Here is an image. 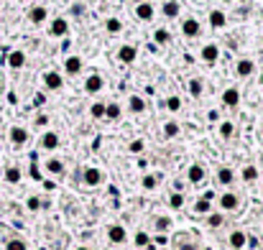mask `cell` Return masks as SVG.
Masks as SVG:
<instances>
[{
  "label": "cell",
  "instance_id": "cell-1",
  "mask_svg": "<svg viewBox=\"0 0 263 250\" xmlns=\"http://www.w3.org/2000/svg\"><path fill=\"white\" fill-rule=\"evenodd\" d=\"M238 207H240V197H238L235 192L220 194V210H223V212H235Z\"/></svg>",
  "mask_w": 263,
  "mask_h": 250
},
{
  "label": "cell",
  "instance_id": "cell-2",
  "mask_svg": "<svg viewBox=\"0 0 263 250\" xmlns=\"http://www.w3.org/2000/svg\"><path fill=\"white\" fill-rule=\"evenodd\" d=\"M108 240H110L113 245H123V243L128 240L125 227H123V225H110V227H108Z\"/></svg>",
  "mask_w": 263,
  "mask_h": 250
},
{
  "label": "cell",
  "instance_id": "cell-3",
  "mask_svg": "<svg viewBox=\"0 0 263 250\" xmlns=\"http://www.w3.org/2000/svg\"><path fill=\"white\" fill-rule=\"evenodd\" d=\"M102 87H105V79H102V77L97 74V71L84 79V92H87V95H97V92L102 90Z\"/></svg>",
  "mask_w": 263,
  "mask_h": 250
},
{
  "label": "cell",
  "instance_id": "cell-4",
  "mask_svg": "<svg viewBox=\"0 0 263 250\" xmlns=\"http://www.w3.org/2000/svg\"><path fill=\"white\" fill-rule=\"evenodd\" d=\"M43 84H46V90H62L64 87V77L59 74V71H46V74H43Z\"/></svg>",
  "mask_w": 263,
  "mask_h": 250
},
{
  "label": "cell",
  "instance_id": "cell-5",
  "mask_svg": "<svg viewBox=\"0 0 263 250\" xmlns=\"http://www.w3.org/2000/svg\"><path fill=\"white\" fill-rule=\"evenodd\" d=\"M182 34H184L187 38H197V36L202 34L199 21H197V18H187V21L182 23Z\"/></svg>",
  "mask_w": 263,
  "mask_h": 250
},
{
  "label": "cell",
  "instance_id": "cell-6",
  "mask_svg": "<svg viewBox=\"0 0 263 250\" xmlns=\"http://www.w3.org/2000/svg\"><path fill=\"white\" fill-rule=\"evenodd\" d=\"M227 243H230L232 250H243V248L248 245V235H245L243 230H232L230 238H227Z\"/></svg>",
  "mask_w": 263,
  "mask_h": 250
},
{
  "label": "cell",
  "instance_id": "cell-7",
  "mask_svg": "<svg viewBox=\"0 0 263 250\" xmlns=\"http://www.w3.org/2000/svg\"><path fill=\"white\" fill-rule=\"evenodd\" d=\"M67 31H69V23H67V18H54V21H51V26H49V34H51L54 38L67 36Z\"/></svg>",
  "mask_w": 263,
  "mask_h": 250
},
{
  "label": "cell",
  "instance_id": "cell-8",
  "mask_svg": "<svg viewBox=\"0 0 263 250\" xmlns=\"http://www.w3.org/2000/svg\"><path fill=\"white\" fill-rule=\"evenodd\" d=\"M136 56H138V49L136 46H130V43H125V46L118 49V59L123 64H133L136 62Z\"/></svg>",
  "mask_w": 263,
  "mask_h": 250
},
{
  "label": "cell",
  "instance_id": "cell-9",
  "mask_svg": "<svg viewBox=\"0 0 263 250\" xmlns=\"http://www.w3.org/2000/svg\"><path fill=\"white\" fill-rule=\"evenodd\" d=\"M8 138H10L13 145H23V143L28 141V130L21 128V125H13V128H10V133H8Z\"/></svg>",
  "mask_w": 263,
  "mask_h": 250
},
{
  "label": "cell",
  "instance_id": "cell-10",
  "mask_svg": "<svg viewBox=\"0 0 263 250\" xmlns=\"http://www.w3.org/2000/svg\"><path fill=\"white\" fill-rule=\"evenodd\" d=\"M82 67H84L82 56H67V62H64V71H67V74H72V77L79 74Z\"/></svg>",
  "mask_w": 263,
  "mask_h": 250
},
{
  "label": "cell",
  "instance_id": "cell-11",
  "mask_svg": "<svg viewBox=\"0 0 263 250\" xmlns=\"http://www.w3.org/2000/svg\"><path fill=\"white\" fill-rule=\"evenodd\" d=\"M199 56H202V62L215 64V62H217V56H220V49H217V43H207V46H202Z\"/></svg>",
  "mask_w": 263,
  "mask_h": 250
},
{
  "label": "cell",
  "instance_id": "cell-12",
  "mask_svg": "<svg viewBox=\"0 0 263 250\" xmlns=\"http://www.w3.org/2000/svg\"><path fill=\"white\" fill-rule=\"evenodd\" d=\"M82 179H84L87 186H100V184H102V171H100V169H84Z\"/></svg>",
  "mask_w": 263,
  "mask_h": 250
},
{
  "label": "cell",
  "instance_id": "cell-13",
  "mask_svg": "<svg viewBox=\"0 0 263 250\" xmlns=\"http://www.w3.org/2000/svg\"><path fill=\"white\" fill-rule=\"evenodd\" d=\"M187 179H189V184H202L204 181V166L202 164H192L189 171H187Z\"/></svg>",
  "mask_w": 263,
  "mask_h": 250
},
{
  "label": "cell",
  "instance_id": "cell-14",
  "mask_svg": "<svg viewBox=\"0 0 263 250\" xmlns=\"http://www.w3.org/2000/svg\"><path fill=\"white\" fill-rule=\"evenodd\" d=\"M215 179H217V184H220V186H230L232 181H235V171L227 169V166H223V169H217Z\"/></svg>",
  "mask_w": 263,
  "mask_h": 250
},
{
  "label": "cell",
  "instance_id": "cell-15",
  "mask_svg": "<svg viewBox=\"0 0 263 250\" xmlns=\"http://www.w3.org/2000/svg\"><path fill=\"white\" fill-rule=\"evenodd\" d=\"M41 148H46V151H56L59 148V136L54 133V130H46L41 138Z\"/></svg>",
  "mask_w": 263,
  "mask_h": 250
},
{
  "label": "cell",
  "instance_id": "cell-16",
  "mask_svg": "<svg viewBox=\"0 0 263 250\" xmlns=\"http://www.w3.org/2000/svg\"><path fill=\"white\" fill-rule=\"evenodd\" d=\"M153 13H156V10H153V5L149 3V0L136 5V18H138V21H151V18H153Z\"/></svg>",
  "mask_w": 263,
  "mask_h": 250
},
{
  "label": "cell",
  "instance_id": "cell-17",
  "mask_svg": "<svg viewBox=\"0 0 263 250\" xmlns=\"http://www.w3.org/2000/svg\"><path fill=\"white\" fill-rule=\"evenodd\" d=\"M223 102L227 107H238L240 105V92L235 90V87H227V90L223 92Z\"/></svg>",
  "mask_w": 263,
  "mask_h": 250
},
{
  "label": "cell",
  "instance_id": "cell-18",
  "mask_svg": "<svg viewBox=\"0 0 263 250\" xmlns=\"http://www.w3.org/2000/svg\"><path fill=\"white\" fill-rule=\"evenodd\" d=\"M23 64H26V54H23L21 49H16V51L8 54V67H10V69H23Z\"/></svg>",
  "mask_w": 263,
  "mask_h": 250
},
{
  "label": "cell",
  "instance_id": "cell-19",
  "mask_svg": "<svg viewBox=\"0 0 263 250\" xmlns=\"http://www.w3.org/2000/svg\"><path fill=\"white\" fill-rule=\"evenodd\" d=\"M253 69H256V64L251 62V59H240V62L235 64V74L238 77H251Z\"/></svg>",
  "mask_w": 263,
  "mask_h": 250
},
{
  "label": "cell",
  "instance_id": "cell-20",
  "mask_svg": "<svg viewBox=\"0 0 263 250\" xmlns=\"http://www.w3.org/2000/svg\"><path fill=\"white\" fill-rule=\"evenodd\" d=\"M46 16H49V10L43 8V5H36V8H31V10H28V21H31V23H36V26L46 21Z\"/></svg>",
  "mask_w": 263,
  "mask_h": 250
},
{
  "label": "cell",
  "instance_id": "cell-21",
  "mask_svg": "<svg viewBox=\"0 0 263 250\" xmlns=\"http://www.w3.org/2000/svg\"><path fill=\"white\" fill-rule=\"evenodd\" d=\"M43 169H46L49 174H54V176H59V174H64V161L62 158H46Z\"/></svg>",
  "mask_w": 263,
  "mask_h": 250
},
{
  "label": "cell",
  "instance_id": "cell-22",
  "mask_svg": "<svg viewBox=\"0 0 263 250\" xmlns=\"http://www.w3.org/2000/svg\"><path fill=\"white\" fill-rule=\"evenodd\" d=\"M128 110L136 112V115L143 112V110H146V100H143L141 95H130V97H128Z\"/></svg>",
  "mask_w": 263,
  "mask_h": 250
},
{
  "label": "cell",
  "instance_id": "cell-23",
  "mask_svg": "<svg viewBox=\"0 0 263 250\" xmlns=\"http://www.w3.org/2000/svg\"><path fill=\"white\" fill-rule=\"evenodd\" d=\"M158 181H161V176H158V174H146L143 181H141V186L146 189V192H153V189L158 186Z\"/></svg>",
  "mask_w": 263,
  "mask_h": 250
},
{
  "label": "cell",
  "instance_id": "cell-24",
  "mask_svg": "<svg viewBox=\"0 0 263 250\" xmlns=\"http://www.w3.org/2000/svg\"><path fill=\"white\" fill-rule=\"evenodd\" d=\"M120 115H123V107L118 105V102L105 105V117H108V120H120Z\"/></svg>",
  "mask_w": 263,
  "mask_h": 250
},
{
  "label": "cell",
  "instance_id": "cell-25",
  "mask_svg": "<svg viewBox=\"0 0 263 250\" xmlns=\"http://www.w3.org/2000/svg\"><path fill=\"white\" fill-rule=\"evenodd\" d=\"M21 179H23V171H21L18 166H8V169H5V181H8V184H18Z\"/></svg>",
  "mask_w": 263,
  "mask_h": 250
},
{
  "label": "cell",
  "instance_id": "cell-26",
  "mask_svg": "<svg viewBox=\"0 0 263 250\" xmlns=\"http://www.w3.org/2000/svg\"><path fill=\"white\" fill-rule=\"evenodd\" d=\"M212 212V199L202 197L199 202H194V214H210Z\"/></svg>",
  "mask_w": 263,
  "mask_h": 250
},
{
  "label": "cell",
  "instance_id": "cell-27",
  "mask_svg": "<svg viewBox=\"0 0 263 250\" xmlns=\"http://www.w3.org/2000/svg\"><path fill=\"white\" fill-rule=\"evenodd\" d=\"M210 23H212V28H225V23H227L225 13L223 10H212L210 13Z\"/></svg>",
  "mask_w": 263,
  "mask_h": 250
},
{
  "label": "cell",
  "instance_id": "cell-28",
  "mask_svg": "<svg viewBox=\"0 0 263 250\" xmlns=\"http://www.w3.org/2000/svg\"><path fill=\"white\" fill-rule=\"evenodd\" d=\"M207 225H210L212 230L223 227V225H225V217H223V212H210V214H207Z\"/></svg>",
  "mask_w": 263,
  "mask_h": 250
},
{
  "label": "cell",
  "instance_id": "cell-29",
  "mask_svg": "<svg viewBox=\"0 0 263 250\" xmlns=\"http://www.w3.org/2000/svg\"><path fill=\"white\" fill-rule=\"evenodd\" d=\"M164 16L166 18H177L179 16V3H177V0H166V3H164Z\"/></svg>",
  "mask_w": 263,
  "mask_h": 250
},
{
  "label": "cell",
  "instance_id": "cell-30",
  "mask_svg": "<svg viewBox=\"0 0 263 250\" xmlns=\"http://www.w3.org/2000/svg\"><path fill=\"white\" fill-rule=\"evenodd\" d=\"M187 87H189V95H192V97H199V95H202V90H204L202 79H197V77H194V79H189V84H187Z\"/></svg>",
  "mask_w": 263,
  "mask_h": 250
},
{
  "label": "cell",
  "instance_id": "cell-31",
  "mask_svg": "<svg viewBox=\"0 0 263 250\" xmlns=\"http://www.w3.org/2000/svg\"><path fill=\"white\" fill-rule=\"evenodd\" d=\"M164 136H166V138H177V136H179V123H177V120H169V123L164 125Z\"/></svg>",
  "mask_w": 263,
  "mask_h": 250
},
{
  "label": "cell",
  "instance_id": "cell-32",
  "mask_svg": "<svg viewBox=\"0 0 263 250\" xmlns=\"http://www.w3.org/2000/svg\"><path fill=\"white\" fill-rule=\"evenodd\" d=\"M240 176H243V181L251 184V181H256V179H258V169H256V166H245V169L240 171Z\"/></svg>",
  "mask_w": 263,
  "mask_h": 250
},
{
  "label": "cell",
  "instance_id": "cell-33",
  "mask_svg": "<svg viewBox=\"0 0 263 250\" xmlns=\"http://www.w3.org/2000/svg\"><path fill=\"white\" fill-rule=\"evenodd\" d=\"M169 207H171V210H182V207H184V194H182V192H174V194L169 197Z\"/></svg>",
  "mask_w": 263,
  "mask_h": 250
},
{
  "label": "cell",
  "instance_id": "cell-34",
  "mask_svg": "<svg viewBox=\"0 0 263 250\" xmlns=\"http://www.w3.org/2000/svg\"><path fill=\"white\" fill-rule=\"evenodd\" d=\"M105 28H108V34H120L123 31V23H120V18H108Z\"/></svg>",
  "mask_w": 263,
  "mask_h": 250
},
{
  "label": "cell",
  "instance_id": "cell-35",
  "mask_svg": "<svg viewBox=\"0 0 263 250\" xmlns=\"http://www.w3.org/2000/svg\"><path fill=\"white\" fill-rule=\"evenodd\" d=\"M5 250H28V245H26L21 238H10V240L5 243Z\"/></svg>",
  "mask_w": 263,
  "mask_h": 250
},
{
  "label": "cell",
  "instance_id": "cell-36",
  "mask_svg": "<svg viewBox=\"0 0 263 250\" xmlns=\"http://www.w3.org/2000/svg\"><path fill=\"white\" fill-rule=\"evenodd\" d=\"M90 115L97 117V120H100V117H105V102H95V105L90 107Z\"/></svg>",
  "mask_w": 263,
  "mask_h": 250
},
{
  "label": "cell",
  "instance_id": "cell-37",
  "mask_svg": "<svg viewBox=\"0 0 263 250\" xmlns=\"http://www.w3.org/2000/svg\"><path fill=\"white\" fill-rule=\"evenodd\" d=\"M232 133H235V125H232L230 120H225V123L220 125V136H223V138H232Z\"/></svg>",
  "mask_w": 263,
  "mask_h": 250
},
{
  "label": "cell",
  "instance_id": "cell-38",
  "mask_svg": "<svg viewBox=\"0 0 263 250\" xmlns=\"http://www.w3.org/2000/svg\"><path fill=\"white\" fill-rule=\"evenodd\" d=\"M153 41H156V43H169V31H166V28H156Z\"/></svg>",
  "mask_w": 263,
  "mask_h": 250
},
{
  "label": "cell",
  "instance_id": "cell-39",
  "mask_svg": "<svg viewBox=\"0 0 263 250\" xmlns=\"http://www.w3.org/2000/svg\"><path fill=\"white\" fill-rule=\"evenodd\" d=\"M166 107H169V112H179L182 110V100L179 97H169L166 100Z\"/></svg>",
  "mask_w": 263,
  "mask_h": 250
},
{
  "label": "cell",
  "instance_id": "cell-40",
  "mask_svg": "<svg viewBox=\"0 0 263 250\" xmlns=\"http://www.w3.org/2000/svg\"><path fill=\"white\" fill-rule=\"evenodd\" d=\"M149 243H151L149 232H143V230H141V232H136V245H138V248H146Z\"/></svg>",
  "mask_w": 263,
  "mask_h": 250
},
{
  "label": "cell",
  "instance_id": "cell-41",
  "mask_svg": "<svg viewBox=\"0 0 263 250\" xmlns=\"http://www.w3.org/2000/svg\"><path fill=\"white\" fill-rule=\"evenodd\" d=\"M26 207L31 210V212H38V210H41V199H38V197H28V199H26Z\"/></svg>",
  "mask_w": 263,
  "mask_h": 250
},
{
  "label": "cell",
  "instance_id": "cell-42",
  "mask_svg": "<svg viewBox=\"0 0 263 250\" xmlns=\"http://www.w3.org/2000/svg\"><path fill=\"white\" fill-rule=\"evenodd\" d=\"M84 10H87V5H84V3H75V5H72V16L82 18V16H84Z\"/></svg>",
  "mask_w": 263,
  "mask_h": 250
},
{
  "label": "cell",
  "instance_id": "cell-43",
  "mask_svg": "<svg viewBox=\"0 0 263 250\" xmlns=\"http://www.w3.org/2000/svg\"><path fill=\"white\" fill-rule=\"evenodd\" d=\"M156 230H158V232L169 230V219H166V217H158V219H156Z\"/></svg>",
  "mask_w": 263,
  "mask_h": 250
},
{
  "label": "cell",
  "instance_id": "cell-44",
  "mask_svg": "<svg viewBox=\"0 0 263 250\" xmlns=\"http://www.w3.org/2000/svg\"><path fill=\"white\" fill-rule=\"evenodd\" d=\"M128 148L133 151V153H141V151H143V141H133V143L128 145Z\"/></svg>",
  "mask_w": 263,
  "mask_h": 250
},
{
  "label": "cell",
  "instance_id": "cell-45",
  "mask_svg": "<svg viewBox=\"0 0 263 250\" xmlns=\"http://www.w3.org/2000/svg\"><path fill=\"white\" fill-rule=\"evenodd\" d=\"M31 176H34L36 181L41 179V171H38V166H36V164H31Z\"/></svg>",
  "mask_w": 263,
  "mask_h": 250
},
{
  "label": "cell",
  "instance_id": "cell-46",
  "mask_svg": "<svg viewBox=\"0 0 263 250\" xmlns=\"http://www.w3.org/2000/svg\"><path fill=\"white\" fill-rule=\"evenodd\" d=\"M36 125H46V115H38L36 117Z\"/></svg>",
  "mask_w": 263,
  "mask_h": 250
},
{
  "label": "cell",
  "instance_id": "cell-47",
  "mask_svg": "<svg viewBox=\"0 0 263 250\" xmlns=\"http://www.w3.org/2000/svg\"><path fill=\"white\" fill-rule=\"evenodd\" d=\"M179 250H197V245H192V243H184Z\"/></svg>",
  "mask_w": 263,
  "mask_h": 250
},
{
  "label": "cell",
  "instance_id": "cell-48",
  "mask_svg": "<svg viewBox=\"0 0 263 250\" xmlns=\"http://www.w3.org/2000/svg\"><path fill=\"white\" fill-rule=\"evenodd\" d=\"M77 250H90V248H87V245H79V248H77Z\"/></svg>",
  "mask_w": 263,
  "mask_h": 250
},
{
  "label": "cell",
  "instance_id": "cell-49",
  "mask_svg": "<svg viewBox=\"0 0 263 250\" xmlns=\"http://www.w3.org/2000/svg\"><path fill=\"white\" fill-rule=\"evenodd\" d=\"M133 3H136V5H138V3H146V0H133Z\"/></svg>",
  "mask_w": 263,
  "mask_h": 250
},
{
  "label": "cell",
  "instance_id": "cell-50",
  "mask_svg": "<svg viewBox=\"0 0 263 250\" xmlns=\"http://www.w3.org/2000/svg\"><path fill=\"white\" fill-rule=\"evenodd\" d=\"M223 3H232V0H223Z\"/></svg>",
  "mask_w": 263,
  "mask_h": 250
},
{
  "label": "cell",
  "instance_id": "cell-51",
  "mask_svg": "<svg viewBox=\"0 0 263 250\" xmlns=\"http://www.w3.org/2000/svg\"><path fill=\"white\" fill-rule=\"evenodd\" d=\"M261 84H263V74H261Z\"/></svg>",
  "mask_w": 263,
  "mask_h": 250
}]
</instances>
